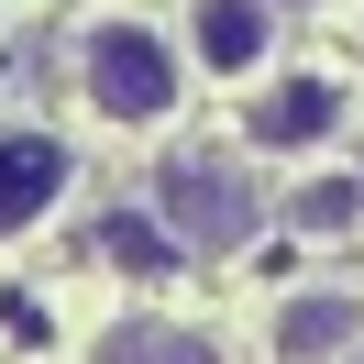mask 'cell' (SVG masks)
Returning <instances> with one entry per match:
<instances>
[{"mask_svg":"<svg viewBox=\"0 0 364 364\" xmlns=\"http://www.w3.org/2000/svg\"><path fill=\"white\" fill-rule=\"evenodd\" d=\"M89 364H221V342H210L199 320H155V309H133V320H111V331L89 342Z\"/></svg>","mask_w":364,"mask_h":364,"instance_id":"obj_7","label":"cell"},{"mask_svg":"<svg viewBox=\"0 0 364 364\" xmlns=\"http://www.w3.org/2000/svg\"><path fill=\"white\" fill-rule=\"evenodd\" d=\"M144 210L177 232L188 265H232V254L276 221V188L254 177L243 155H221V144H177V155L155 166V188H144Z\"/></svg>","mask_w":364,"mask_h":364,"instance_id":"obj_1","label":"cell"},{"mask_svg":"<svg viewBox=\"0 0 364 364\" xmlns=\"http://www.w3.org/2000/svg\"><path fill=\"white\" fill-rule=\"evenodd\" d=\"M265 353L276 364H353L364 353V298L353 287H287L265 309Z\"/></svg>","mask_w":364,"mask_h":364,"instance_id":"obj_6","label":"cell"},{"mask_svg":"<svg viewBox=\"0 0 364 364\" xmlns=\"http://www.w3.org/2000/svg\"><path fill=\"white\" fill-rule=\"evenodd\" d=\"M276 210H287V232H353L364 221V177H298Z\"/></svg>","mask_w":364,"mask_h":364,"instance_id":"obj_9","label":"cell"},{"mask_svg":"<svg viewBox=\"0 0 364 364\" xmlns=\"http://www.w3.org/2000/svg\"><path fill=\"white\" fill-rule=\"evenodd\" d=\"M67 188H77V155L45 122H0V243L45 232L55 210H67Z\"/></svg>","mask_w":364,"mask_h":364,"instance_id":"obj_4","label":"cell"},{"mask_svg":"<svg viewBox=\"0 0 364 364\" xmlns=\"http://www.w3.org/2000/svg\"><path fill=\"white\" fill-rule=\"evenodd\" d=\"M89 254H100L111 276H177V265H188V254H177V232H166L155 210H100Z\"/></svg>","mask_w":364,"mask_h":364,"instance_id":"obj_8","label":"cell"},{"mask_svg":"<svg viewBox=\"0 0 364 364\" xmlns=\"http://www.w3.org/2000/svg\"><path fill=\"white\" fill-rule=\"evenodd\" d=\"M353 364H364V353H353Z\"/></svg>","mask_w":364,"mask_h":364,"instance_id":"obj_10","label":"cell"},{"mask_svg":"<svg viewBox=\"0 0 364 364\" xmlns=\"http://www.w3.org/2000/svg\"><path fill=\"white\" fill-rule=\"evenodd\" d=\"M177 45H188V67H199V77L254 89V77L276 67V0H188Z\"/></svg>","mask_w":364,"mask_h":364,"instance_id":"obj_5","label":"cell"},{"mask_svg":"<svg viewBox=\"0 0 364 364\" xmlns=\"http://www.w3.org/2000/svg\"><path fill=\"white\" fill-rule=\"evenodd\" d=\"M77 100H89V122H111V133H166L177 100H188V45L155 33L144 11H100V23L77 33Z\"/></svg>","mask_w":364,"mask_h":364,"instance_id":"obj_2","label":"cell"},{"mask_svg":"<svg viewBox=\"0 0 364 364\" xmlns=\"http://www.w3.org/2000/svg\"><path fill=\"white\" fill-rule=\"evenodd\" d=\"M243 133H254V155H320V144H342L353 133V77H331V67H287V77H254L243 89Z\"/></svg>","mask_w":364,"mask_h":364,"instance_id":"obj_3","label":"cell"}]
</instances>
